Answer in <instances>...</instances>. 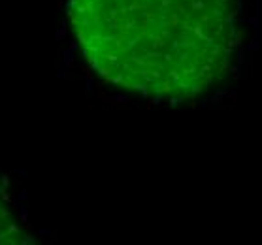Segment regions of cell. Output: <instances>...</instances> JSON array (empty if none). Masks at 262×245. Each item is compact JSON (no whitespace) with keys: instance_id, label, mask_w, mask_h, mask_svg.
<instances>
[{"instance_id":"1","label":"cell","mask_w":262,"mask_h":245,"mask_svg":"<svg viewBox=\"0 0 262 245\" xmlns=\"http://www.w3.org/2000/svg\"><path fill=\"white\" fill-rule=\"evenodd\" d=\"M17 211H19V215H21V221H23L25 225H28V207L25 204H19L17 205Z\"/></svg>"},{"instance_id":"2","label":"cell","mask_w":262,"mask_h":245,"mask_svg":"<svg viewBox=\"0 0 262 245\" xmlns=\"http://www.w3.org/2000/svg\"><path fill=\"white\" fill-rule=\"evenodd\" d=\"M74 53H76V51H74V49H70V47L64 51V60H62V62H64L66 66H74Z\"/></svg>"},{"instance_id":"3","label":"cell","mask_w":262,"mask_h":245,"mask_svg":"<svg viewBox=\"0 0 262 245\" xmlns=\"http://www.w3.org/2000/svg\"><path fill=\"white\" fill-rule=\"evenodd\" d=\"M66 36V21L62 23V27H60V30H57V34H55V40L57 42H62V38Z\"/></svg>"},{"instance_id":"4","label":"cell","mask_w":262,"mask_h":245,"mask_svg":"<svg viewBox=\"0 0 262 245\" xmlns=\"http://www.w3.org/2000/svg\"><path fill=\"white\" fill-rule=\"evenodd\" d=\"M113 100L119 102V104H127V102H130V98H128L127 94H115V96H113Z\"/></svg>"},{"instance_id":"5","label":"cell","mask_w":262,"mask_h":245,"mask_svg":"<svg viewBox=\"0 0 262 245\" xmlns=\"http://www.w3.org/2000/svg\"><path fill=\"white\" fill-rule=\"evenodd\" d=\"M243 62H245V49L241 47V49L238 51V66H241Z\"/></svg>"},{"instance_id":"6","label":"cell","mask_w":262,"mask_h":245,"mask_svg":"<svg viewBox=\"0 0 262 245\" xmlns=\"http://www.w3.org/2000/svg\"><path fill=\"white\" fill-rule=\"evenodd\" d=\"M66 68H68V66L62 62V66H60V68H59V72H57V77H59V79H62V77H64V72H66Z\"/></svg>"},{"instance_id":"7","label":"cell","mask_w":262,"mask_h":245,"mask_svg":"<svg viewBox=\"0 0 262 245\" xmlns=\"http://www.w3.org/2000/svg\"><path fill=\"white\" fill-rule=\"evenodd\" d=\"M85 89H87V91H92V89H94V81H92L91 77H87V81H85Z\"/></svg>"},{"instance_id":"8","label":"cell","mask_w":262,"mask_h":245,"mask_svg":"<svg viewBox=\"0 0 262 245\" xmlns=\"http://www.w3.org/2000/svg\"><path fill=\"white\" fill-rule=\"evenodd\" d=\"M27 196H28V192L23 189V190L19 192V196H17V202H25V200H27Z\"/></svg>"},{"instance_id":"9","label":"cell","mask_w":262,"mask_h":245,"mask_svg":"<svg viewBox=\"0 0 262 245\" xmlns=\"http://www.w3.org/2000/svg\"><path fill=\"white\" fill-rule=\"evenodd\" d=\"M40 236H51V230H47V228H40Z\"/></svg>"},{"instance_id":"10","label":"cell","mask_w":262,"mask_h":245,"mask_svg":"<svg viewBox=\"0 0 262 245\" xmlns=\"http://www.w3.org/2000/svg\"><path fill=\"white\" fill-rule=\"evenodd\" d=\"M2 185H4V187H8V185H10V179H8V175H2Z\"/></svg>"},{"instance_id":"11","label":"cell","mask_w":262,"mask_h":245,"mask_svg":"<svg viewBox=\"0 0 262 245\" xmlns=\"http://www.w3.org/2000/svg\"><path fill=\"white\" fill-rule=\"evenodd\" d=\"M25 243H30V245H34V243H36V240H34V237H30V236H28L27 240H25Z\"/></svg>"},{"instance_id":"12","label":"cell","mask_w":262,"mask_h":245,"mask_svg":"<svg viewBox=\"0 0 262 245\" xmlns=\"http://www.w3.org/2000/svg\"><path fill=\"white\" fill-rule=\"evenodd\" d=\"M177 104H179V100H177V98H172V100H170V106H172V108H175Z\"/></svg>"},{"instance_id":"13","label":"cell","mask_w":262,"mask_h":245,"mask_svg":"<svg viewBox=\"0 0 262 245\" xmlns=\"http://www.w3.org/2000/svg\"><path fill=\"white\" fill-rule=\"evenodd\" d=\"M138 89H140V91H142V94H143V96H147V89H145V87H143V85H140V87H138Z\"/></svg>"},{"instance_id":"14","label":"cell","mask_w":262,"mask_h":245,"mask_svg":"<svg viewBox=\"0 0 262 245\" xmlns=\"http://www.w3.org/2000/svg\"><path fill=\"white\" fill-rule=\"evenodd\" d=\"M70 49H74V51L77 49V44H76V42H72V44H70Z\"/></svg>"},{"instance_id":"15","label":"cell","mask_w":262,"mask_h":245,"mask_svg":"<svg viewBox=\"0 0 262 245\" xmlns=\"http://www.w3.org/2000/svg\"><path fill=\"white\" fill-rule=\"evenodd\" d=\"M207 102H209V100H202V102H200V106H202V108H207Z\"/></svg>"},{"instance_id":"16","label":"cell","mask_w":262,"mask_h":245,"mask_svg":"<svg viewBox=\"0 0 262 245\" xmlns=\"http://www.w3.org/2000/svg\"><path fill=\"white\" fill-rule=\"evenodd\" d=\"M258 4H262V0H258ZM260 17H262V13H260Z\"/></svg>"}]
</instances>
